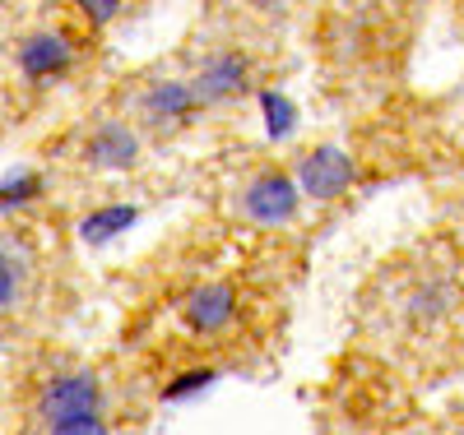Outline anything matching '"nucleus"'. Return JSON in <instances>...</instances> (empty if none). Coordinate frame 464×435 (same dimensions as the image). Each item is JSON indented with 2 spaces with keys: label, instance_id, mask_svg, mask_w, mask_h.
Masks as SVG:
<instances>
[{
  "label": "nucleus",
  "instance_id": "obj_12",
  "mask_svg": "<svg viewBox=\"0 0 464 435\" xmlns=\"http://www.w3.org/2000/svg\"><path fill=\"white\" fill-rule=\"evenodd\" d=\"M47 435H111L102 426V417H70V421H56Z\"/></svg>",
  "mask_w": 464,
  "mask_h": 435
},
{
  "label": "nucleus",
  "instance_id": "obj_13",
  "mask_svg": "<svg viewBox=\"0 0 464 435\" xmlns=\"http://www.w3.org/2000/svg\"><path fill=\"white\" fill-rule=\"evenodd\" d=\"M14 297H19V264H14L10 251H5V310L14 306Z\"/></svg>",
  "mask_w": 464,
  "mask_h": 435
},
{
  "label": "nucleus",
  "instance_id": "obj_3",
  "mask_svg": "<svg viewBox=\"0 0 464 435\" xmlns=\"http://www.w3.org/2000/svg\"><path fill=\"white\" fill-rule=\"evenodd\" d=\"M232 310H237V297H232L227 283H205L186 297V310H181V320L196 329V334H214L232 320Z\"/></svg>",
  "mask_w": 464,
  "mask_h": 435
},
{
  "label": "nucleus",
  "instance_id": "obj_15",
  "mask_svg": "<svg viewBox=\"0 0 464 435\" xmlns=\"http://www.w3.org/2000/svg\"><path fill=\"white\" fill-rule=\"evenodd\" d=\"M84 19L102 24V19H116V5H84Z\"/></svg>",
  "mask_w": 464,
  "mask_h": 435
},
{
  "label": "nucleus",
  "instance_id": "obj_6",
  "mask_svg": "<svg viewBox=\"0 0 464 435\" xmlns=\"http://www.w3.org/2000/svg\"><path fill=\"white\" fill-rule=\"evenodd\" d=\"M190 89H196L200 102H218V98L242 93L246 89V61L242 56H214V61H205V70L196 74Z\"/></svg>",
  "mask_w": 464,
  "mask_h": 435
},
{
  "label": "nucleus",
  "instance_id": "obj_14",
  "mask_svg": "<svg viewBox=\"0 0 464 435\" xmlns=\"http://www.w3.org/2000/svg\"><path fill=\"white\" fill-rule=\"evenodd\" d=\"M200 384H209V371H200V375H186V380H177V384L168 389V399H181L186 389H200Z\"/></svg>",
  "mask_w": 464,
  "mask_h": 435
},
{
  "label": "nucleus",
  "instance_id": "obj_5",
  "mask_svg": "<svg viewBox=\"0 0 464 435\" xmlns=\"http://www.w3.org/2000/svg\"><path fill=\"white\" fill-rule=\"evenodd\" d=\"M70 61H74V52H70V43H65L61 33H33L28 43L19 47V70H24L28 79H52V74H61Z\"/></svg>",
  "mask_w": 464,
  "mask_h": 435
},
{
  "label": "nucleus",
  "instance_id": "obj_4",
  "mask_svg": "<svg viewBox=\"0 0 464 435\" xmlns=\"http://www.w3.org/2000/svg\"><path fill=\"white\" fill-rule=\"evenodd\" d=\"M348 181H353V163H348L339 148H316L302 163V185H306V194H316V200H334V194L348 190Z\"/></svg>",
  "mask_w": 464,
  "mask_h": 435
},
{
  "label": "nucleus",
  "instance_id": "obj_9",
  "mask_svg": "<svg viewBox=\"0 0 464 435\" xmlns=\"http://www.w3.org/2000/svg\"><path fill=\"white\" fill-rule=\"evenodd\" d=\"M135 222V209H126V204H111V209H102V213H93V218H84L80 222V236L84 241H93V246H102V241H111L121 227H130Z\"/></svg>",
  "mask_w": 464,
  "mask_h": 435
},
{
  "label": "nucleus",
  "instance_id": "obj_10",
  "mask_svg": "<svg viewBox=\"0 0 464 435\" xmlns=\"http://www.w3.org/2000/svg\"><path fill=\"white\" fill-rule=\"evenodd\" d=\"M260 111H265V126H269V135H275V139H284L293 130V121H297V111L288 107L284 93H265L260 98Z\"/></svg>",
  "mask_w": 464,
  "mask_h": 435
},
{
  "label": "nucleus",
  "instance_id": "obj_7",
  "mask_svg": "<svg viewBox=\"0 0 464 435\" xmlns=\"http://www.w3.org/2000/svg\"><path fill=\"white\" fill-rule=\"evenodd\" d=\"M89 157L98 167H126V163H135V135L121 130V126H107V130L93 135Z\"/></svg>",
  "mask_w": 464,
  "mask_h": 435
},
{
  "label": "nucleus",
  "instance_id": "obj_11",
  "mask_svg": "<svg viewBox=\"0 0 464 435\" xmlns=\"http://www.w3.org/2000/svg\"><path fill=\"white\" fill-rule=\"evenodd\" d=\"M37 190H43V185H37V176H24V172H19V176L5 181V194H0V200H5V209H24Z\"/></svg>",
  "mask_w": 464,
  "mask_h": 435
},
{
  "label": "nucleus",
  "instance_id": "obj_8",
  "mask_svg": "<svg viewBox=\"0 0 464 435\" xmlns=\"http://www.w3.org/2000/svg\"><path fill=\"white\" fill-rule=\"evenodd\" d=\"M196 89L190 84H163V89H153L149 93V116L153 121H181V116H190V107H196Z\"/></svg>",
  "mask_w": 464,
  "mask_h": 435
},
{
  "label": "nucleus",
  "instance_id": "obj_1",
  "mask_svg": "<svg viewBox=\"0 0 464 435\" xmlns=\"http://www.w3.org/2000/svg\"><path fill=\"white\" fill-rule=\"evenodd\" d=\"M242 209L256 218V222H288L297 213V185L284 176V172H265L246 185L242 194Z\"/></svg>",
  "mask_w": 464,
  "mask_h": 435
},
{
  "label": "nucleus",
  "instance_id": "obj_2",
  "mask_svg": "<svg viewBox=\"0 0 464 435\" xmlns=\"http://www.w3.org/2000/svg\"><path fill=\"white\" fill-rule=\"evenodd\" d=\"M43 412L56 421H70V417H98V384L89 375H61L43 389Z\"/></svg>",
  "mask_w": 464,
  "mask_h": 435
}]
</instances>
